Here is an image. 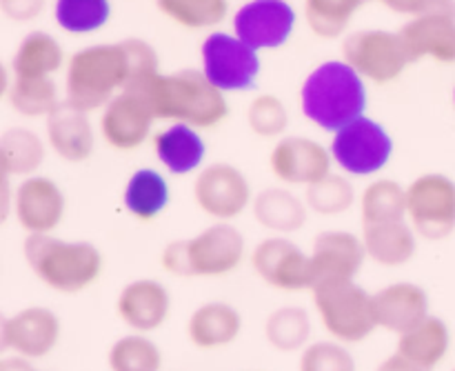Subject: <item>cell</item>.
Segmentation results:
<instances>
[{
    "label": "cell",
    "mask_w": 455,
    "mask_h": 371,
    "mask_svg": "<svg viewBox=\"0 0 455 371\" xmlns=\"http://www.w3.org/2000/svg\"><path fill=\"white\" fill-rule=\"evenodd\" d=\"M47 0H0V9L13 22H31L43 16Z\"/></svg>",
    "instance_id": "42"
},
{
    "label": "cell",
    "mask_w": 455,
    "mask_h": 371,
    "mask_svg": "<svg viewBox=\"0 0 455 371\" xmlns=\"http://www.w3.org/2000/svg\"><path fill=\"white\" fill-rule=\"evenodd\" d=\"M395 351L416 363L418 367L434 371L451 351V329L440 316L431 314L416 327L398 336Z\"/></svg>",
    "instance_id": "27"
},
{
    "label": "cell",
    "mask_w": 455,
    "mask_h": 371,
    "mask_svg": "<svg viewBox=\"0 0 455 371\" xmlns=\"http://www.w3.org/2000/svg\"><path fill=\"white\" fill-rule=\"evenodd\" d=\"M9 214H13V187L12 178L3 176V221H7Z\"/></svg>",
    "instance_id": "44"
},
{
    "label": "cell",
    "mask_w": 455,
    "mask_h": 371,
    "mask_svg": "<svg viewBox=\"0 0 455 371\" xmlns=\"http://www.w3.org/2000/svg\"><path fill=\"white\" fill-rule=\"evenodd\" d=\"M111 18L109 0H56L53 20L71 36H87L102 29Z\"/></svg>",
    "instance_id": "38"
},
{
    "label": "cell",
    "mask_w": 455,
    "mask_h": 371,
    "mask_svg": "<svg viewBox=\"0 0 455 371\" xmlns=\"http://www.w3.org/2000/svg\"><path fill=\"white\" fill-rule=\"evenodd\" d=\"M247 125L258 138L280 141L289 127V111L275 93H260L249 102Z\"/></svg>",
    "instance_id": "39"
},
{
    "label": "cell",
    "mask_w": 455,
    "mask_h": 371,
    "mask_svg": "<svg viewBox=\"0 0 455 371\" xmlns=\"http://www.w3.org/2000/svg\"><path fill=\"white\" fill-rule=\"evenodd\" d=\"M67 214V196L53 178L36 173L13 187V218L27 236L53 234Z\"/></svg>",
    "instance_id": "15"
},
{
    "label": "cell",
    "mask_w": 455,
    "mask_h": 371,
    "mask_svg": "<svg viewBox=\"0 0 455 371\" xmlns=\"http://www.w3.org/2000/svg\"><path fill=\"white\" fill-rule=\"evenodd\" d=\"M315 285L324 280H355L367 258L363 236L347 230L320 231L309 249Z\"/></svg>",
    "instance_id": "19"
},
{
    "label": "cell",
    "mask_w": 455,
    "mask_h": 371,
    "mask_svg": "<svg viewBox=\"0 0 455 371\" xmlns=\"http://www.w3.org/2000/svg\"><path fill=\"white\" fill-rule=\"evenodd\" d=\"M4 98L22 118H49L65 102L53 78H13L4 71Z\"/></svg>",
    "instance_id": "31"
},
{
    "label": "cell",
    "mask_w": 455,
    "mask_h": 371,
    "mask_svg": "<svg viewBox=\"0 0 455 371\" xmlns=\"http://www.w3.org/2000/svg\"><path fill=\"white\" fill-rule=\"evenodd\" d=\"M116 316L129 332L149 336L172 316V294L158 278L129 280L116 296Z\"/></svg>",
    "instance_id": "18"
},
{
    "label": "cell",
    "mask_w": 455,
    "mask_h": 371,
    "mask_svg": "<svg viewBox=\"0 0 455 371\" xmlns=\"http://www.w3.org/2000/svg\"><path fill=\"white\" fill-rule=\"evenodd\" d=\"M62 67H67L65 49L47 31H29L9 62L13 78H53Z\"/></svg>",
    "instance_id": "28"
},
{
    "label": "cell",
    "mask_w": 455,
    "mask_h": 371,
    "mask_svg": "<svg viewBox=\"0 0 455 371\" xmlns=\"http://www.w3.org/2000/svg\"><path fill=\"white\" fill-rule=\"evenodd\" d=\"M364 3L367 0H305V22L318 38L338 40Z\"/></svg>",
    "instance_id": "37"
},
{
    "label": "cell",
    "mask_w": 455,
    "mask_h": 371,
    "mask_svg": "<svg viewBox=\"0 0 455 371\" xmlns=\"http://www.w3.org/2000/svg\"><path fill=\"white\" fill-rule=\"evenodd\" d=\"M300 109L315 127L336 133L367 116V85L345 60H324L302 83Z\"/></svg>",
    "instance_id": "4"
},
{
    "label": "cell",
    "mask_w": 455,
    "mask_h": 371,
    "mask_svg": "<svg viewBox=\"0 0 455 371\" xmlns=\"http://www.w3.org/2000/svg\"><path fill=\"white\" fill-rule=\"evenodd\" d=\"M253 221L271 236H291L307 225L309 207L305 196H298L291 187H265L253 196Z\"/></svg>",
    "instance_id": "24"
},
{
    "label": "cell",
    "mask_w": 455,
    "mask_h": 371,
    "mask_svg": "<svg viewBox=\"0 0 455 371\" xmlns=\"http://www.w3.org/2000/svg\"><path fill=\"white\" fill-rule=\"evenodd\" d=\"M253 274L271 289L287 294L311 292L315 271L309 252L289 236H267L249 254Z\"/></svg>",
    "instance_id": "11"
},
{
    "label": "cell",
    "mask_w": 455,
    "mask_h": 371,
    "mask_svg": "<svg viewBox=\"0 0 455 371\" xmlns=\"http://www.w3.org/2000/svg\"><path fill=\"white\" fill-rule=\"evenodd\" d=\"M247 258V240L234 222H212L189 238L169 240L160 265L176 278H220L240 270Z\"/></svg>",
    "instance_id": "5"
},
{
    "label": "cell",
    "mask_w": 455,
    "mask_h": 371,
    "mask_svg": "<svg viewBox=\"0 0 455 371\" xmlns=\"http://www.w3.org/2000/svg\"><path fill=\"white\" fill-rule=\"evenodd\" d=\"M191 196L196 207L213 222H234L251 209L256 194L243 169L218 160L196 173Z\"/></svg>",
    "instance_id": "10"
},
{
    "label": "cell",
    "mask_w": 455,
    "mask_h": 371,
    "mask_svg": "<svg viewBox=\"0 0 455 371\" xmlns=\"http://www.w3.org/2000/svg\"><path fill=\"white\" fill-rule=\"evenodd\" d=\"M262 334L271 350L278 354H300L307 345H311L314 323L311 314L300 305H284L271 311L262 325Z\"/></svg>",
    "instance_id": "32"
},
{
    "label": "cell",
    "mask_w": 455,
    "mask_h": 371,
    "mask_svg": "<svg viewBox=\"0 0 455 371\" xmlns=\"http://www.w3.org/2000/svg\"><path fill=\"white\" fill-rule=\"evenodd\" d=\"M187 341L200 351H216L234 345L243 334V314L225 301H207L196 307L185 325Z\"/></svg>",
    "instance_id": "23"
},
{
    "label": "cell",
    "mask_w": 455,
    "mask_h": 371,
    "mask_svg": "<svg viewBox=\"0 0 455 371\" xmlns=\"http://www.w3.org/2000/svg\"><path fill=\"white\" fill-rule=\"evenodd\" d=\"M107 367L109 371H163L164 356L158 343L147 334L129 332L111 343Z\"/></svg>",
    "instance_id": "34"
},
{
    "label": "cell",
    "mask_w": 455,
    "mask_h": 371,
    "mask_svg": "<svg viewBox=\"0 0 455 371\" xmlns=\"http://www.w3.org/2000/svg\"><path fill=\"white\" fill-rule=\"evenodd\" d=\"M407 221L420 238L440 243L455 234V181L427 172L407 185Z\"/></svg>",
    "instance_id": "9"
},
{
    "label": "cell",
    "mask_w": 455,
    "mask_h": 371,
    "mask_svg": "<svg viewBox=\"0 0 455 371\" xmlns=\"http://www.w3.org/2000/svg\"><path fill=\"white\" fill-rule=\"evenodd\" d=\"M172 203L169 182L158 169L140 167L132 172L123 190V205L138 222H154Z\"/></svg>",
    "instance_id": "29"
},
{
    "label": "cell",
    "mask_w": 455,
    "mask_h": 371,
    "mask_svg": "<svg viewBox=\"0 0 455 371\" xmlns=\"http://www.w3.org/2000/svg\"><path fill=\"white\" fill-rule=\"evenodd\" d=\"M363 225L407 221V187L394 178H373L358 198Z\"/></svg>",
    "instance_id": "33"
},
{
    "label": "cell",
    "mask_w": 455,
    "mask_h": 371,
    "mask_svg": "<svg viewBox=\"0 0 455 371\" xmlns=\"http://www.w3.org/2000/svg\"><path fill=\"white\" fill-rule=\"evenodd\" d=\"M296 20L287 0H249L235 9L234 34L256 52H271L289 43Z\"/></svg>",
    "instance_id": "17"
},
{
    "label": "cell",
    "mask_w": 455,
    "mask_h": 371,
    "mask_svg": "<svg viewBox=\"0 0 455 371\" xmlns=\"http://www.w3.org/2000/svg\"><path fill=\"white\" fill-rule=\"evenodd\" d=\"M34 371H40V369H34Z\"/></svg>",
    "instance_id": "46"
},
{
    "label": "cell",
    "mask_w": 455,
    "mask_h": 371,
    "mask_svg": "<svg viewBox=\"0 0 455 371\" xmlns=\"http://www.w3.org/2000/svg\"><path fill=\"white\" fill-rule=\"evenodd\" d=\"M60 338V316L43 305L22 307L0 323V350L31 363L53 354Z\"/></svg>",
    "instance_id": "13"
},
{
    "label": "cell",
    "mask_w": 455,
    "mask_h": 371,
    "mask_svg": "<svg viewBox=\"0 0 455 371\" xmlns=\"http://www.w3.org/2000/svg\"><path fill=\"white\" fill-rule=\"evenodd\" d=\"M453 107H455V87H453Z\"/></svg>",
    "instance_id": "45"
},
{
    "label": "cell",
    "mask_w": 455,
    "mask_h": 371,
    "mask_svg": "<svg viewBox=\"0 0 455 371\" xmlns=\"http://www.w3.org/2000/svg\"><path fill=\"white\" fill-rule=\"evenodd\" d=\"M363 243L367 258L385 270H398L409 265L418 254V238L409 221L382 222V225H363Z\"/></svg>",
    "instance_id": "26"
},
{
    "label": "cell",
    "mask_w": 455,
    "mask_h": 371,
    "mask_svg": "<svg viewBox=\"0 0 455 371\" xmlns=\"http://www.w3.org/2000/svg\"><path fill=\"white\" fill-rule=\"evenodd\" d=\"M132 87V60L124 40L98 43L71 53L65 67L62 96L67 105L92 114Z\"/></svg>",
    "instance_id": "2"
},
{
    "label": "cell",
    "mask_w": 455,
    "mask_h": 371,
    "mask_svg": "<svg viewBox=\"0 0 455 371\" xmlns=\"http://www.w3.org/2000/svg\"><path fill=\"white\" fill-rule=\"evenodd\" d=\"M358 198L351 178L338 172H331L305 190V203L309 212L323 218L345 216L358 205Z\"/></svg>",
    "instance_id": "35"
},
{
    "label": "cell",
    "mask_w": 455,
    "mask_h": 371,
    "mask_svg": "<svg viewBox=\"0 0 455 371\" xmlns=\"http://www.w3.org/2000/svg\"><path fill=\"white\" fill-rule=\"evenodd\" d=\"M376 371H427V369L418 367L416 363H411V360L404 359L403 354L394 351V354H389L387 359H382L380 363H378Z\"/></svg>",
    "instance_id": "43"
},
{
    "label": "cell",
    "mask_w": 455,
    "mask_h": 371,
    "mask_svg": "<svg viewBox=\"0 0 455 371\" xmlns=\"http://www.w3.org/2000/svg\"><path fill=\"white\" fill-rule=\"evenodd\" d=\"M156 9L182 29L203 31L227 20L229 0H156Z\"/></svg>",
    "instance_id": "36"
},
{
    "label": "cell",
    "mask_w": 455,
    "mask_h": 371,
    "mask_svg": "<svg viewBox=\"0 0 455 371\" xmlns=\"http://www.w3.org/2000/svg\"><path fill=\"white\" fill-rule=\"evenodd\" d=\"M298 371H358V363L349 351V345L324 338L314 341L300 351Z\"/></svg>",
    "instance_id": "40"
},
{
    "label": "cell",
    "mask_w": 455,
    "mask_h": 371,
    "mask_svg": "<svg viewBox=\"0 0 455 371\" xmlns=\"http://www.w3.org/2000/svg\"><path fill=\"white\" fill-rule=\"evenodd\" d=\"M269 169L284 187H311L333 172L329 147L309 136H283L269 154Z\"/></svg>",
    "instance_id": "16"
},
{
    "label": "cell",
    "mask_w": 455,
    "mask_h": 371,
    "mask_svg": "<svg viewBox=\"0 0 455 371\" xmlns=\"http://www.w3.org/2000/svg\"><path fill=\"white\" fill-rule=\"evenodd\" d=\"M309 294L320 325L333 341L360 345L378 332L373 294L358 280H324Z\"/></svg>",
    "instance_id": "6"
},
{
    "label": "cell",
    "mask_w": 455,
    "mask_h": 371,
    "mask_svg": "<svg viewBox=\"0 0 455 371\" xmlns=\"http://www.w3.org/2000/svg\"><path fill=\"white\" fill-rule=\"evenodd\" d=\"M47 141L29 127H9L0 136V172L7 178L36 176L47 158Z\"/></svg>",
    "instance_id": "30"
},
{
    "label": "cell",
    "mask_w": 455,
    "mask_h": 371,
    "mask_svg": "<svg viewBox=\"0 0 455 371\" xmlns=\"http://www.w3.org/2000/svg\"><path fill=\"white\" fill-rule=\"evenodd\" d=\"M398 34L407 47L411 65L425 58L440 65H455V16L451 13L409 18Z\"/></svg>",
    "instance_id": "22"
},
{
    "label": "cell",
    "mask_w": 455,
    "mask_h": 371,
    "mask_svg": "<svg viewBox=\"0 0 455 371\" xmlns=\"http://www.w3.org/2000/svg\"><path fill=\"white\" fill-rule=\"evenodd\" d=\"M342 60L355 69L364 83L389 85L411 65L398 31L358 29L342 38Z\"/></svg>",
    "instance_id": "8"
},
{
    "label": "cell",
    "mask_w": 455,
    "mask_h": 371,
    "mask_svg": "<svg viewBox=\"0 0 455 371\" xmlns=\"http://www.w3.org/2000/svg\"><path fill=\"white\" fill-rule=\"evenodd\" d=\"M373 311L378 329L403 336L431 316L429 292L422 285L409 280L389 283L373 294Z\"/></svg>",
    "instance_id": "20"
},
{
    "label": "cell",
    "mask_w": 455,
    "mask_h": 371,
    "mask_svg": "<svg viewBox=\"0 0 455 371\" xmlns=\"http://www.w3.org/2000/svg\"><path fill=\"white\" fill-rule=\"evenodd\" d=\"M156 114L145 89L132 87L111 98L100 109L98 132L100 138L116 151H133L154 138Z\"/></svg>",
    "instance_id": "14"
},
{
    "label": "cell",
    "mask_w": 455,
    "mask_h": 371,
    "mask_svg": "<svg viewBox=\"0 0 455 371\" xmlns=\"http://www.w3.org/2000/svg\"><path fill=\"white\" fill-rule=\"evenodd\" d=\"M44 141L62 163L69 165L87 163L96 151V132L89 114L67 102L44 118Z\"/></svg>",
    "instance_id": "21"
},
{
    "label": "cell",
    "mask_w": 455,
    "mask_h": 371,
    "mask_svg": "<svg viewBox=\"0 0 455 371\" xmlns=\"http://www.w3.org/2000/svg\"><path fill=\"white\" fill-rule=\"evenodd\" d=\"M451 371H455V367H453V369H451Z\"/></svg>",
    "instance_id": "47"
},
{
    "label": "cell",
    "mask_w": 455,
    "mask_h": 371,
    "mask_svg": "<svg viewBox=\"0 0 455 371\" xmlns=\"http://www.w3.org/2000/svg\"><path fill=\"white\" fill-rule=\"evenodd\" d=\"M156 160L167 169L172 176H189L203 169L207 158V145L198 129L182 123H172L154 133L151 138Z\"/></svg>",
    "instance_id": "25"
},
{
    "label": "cell",
    "mask_w": 455,
    "mask_h": 371,
    "mask_svg": "<svg viewBox=\"0 0 455 371\" xmlns=\"http://www.w3.org/2000/svg\"><path fill=\"white\" fill-rule=\"evenodd\" d=\"M22 258L44 287L65 296L93 287L105 270V256L96 245L56 234L25 236Z\"/></svg>",
    "instance_id": "3"
},
{
    "label": "cell",
    "mask_w": 455,
    "mask_h": 371,
    "mask_svg": "<svg viewBox=\"0 0 455 371\" xmlns=\"http://www.w3.org/2000/svg\"><path fill=\"white\" fill-rule=\"evenodd\" d=\"M329 151L340 173L349 178H371L394 158V138L376 118L363 116L333 133Z\"/></svg>",
    "instance_id": "7"
},
{
    "label": "cell",
    "mask_w": 455,
    "mask_h": 371,
    "mask_svg": "<svg viewBox=\"0 0 455 371\" xmlns=\"http://www.w3.org/2000/svg\"><path fill=\"white\" fill-rule=\"evenodd\" d=\"M398 16H429V13H451L455 16V0H378Z\"/></svg>",
    "instance_id": "41"
},
{
    "label": "cell",
    "mask_w": 455,
    "mask_h": 371,
    "mask_svg": "<svg viewBox=\"0 0 455 371\" xmlns=\"http://www.w3.org/2000/svg\"><path fill=\"white\" fill-rule=\"evenodd\" d=\"M203 71L222 93L251 89L260 76V52L249 47L235 34L213 31L200 44Z\"/></svg>",
    "instance_id": "12"
},
{
    "label": "cell",
    "mask_w": 455,
    "mask_h": 371,
    "mask_svg": "<svg viewBox=\"0 0 455 371\" xmlns=\"http://www.w3.org/2000/svg\"><path fill=\"white\" fill-rule=\"evenodd\" d=\"M142 89L158 120L182 123L204 132L216 129L229 116L227 93H222L203 69L185 67L172 74L160 71L156 78L142 85Z\"/></svg>",
    "instance_id": "1"
}]
</instances>
